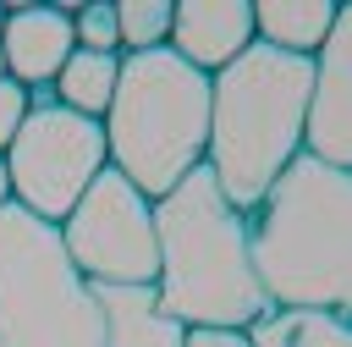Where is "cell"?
<instances>
[{"mask_svg":"<svg viewBox=\"0 0 352 347\" xmlns=\"http://www.w3.org/2000/svg\"><path fill=\"white\" fill-rule=\"evenodd\" d=\"M154 303L182 330H248L258 314H270L248 253V220L226 204L209 165L187 171L165 198H154Z\"/></svg>","mask_w":352,"mask_h":347,"instance_id":"1","label":"cell"},{"mask_svg":"<svg viewBox=\"0 0 352 347\" xmlns=\"http://www.w3.org/2000/svg\"><path fill=\"white\" fill-rule=\"evenodd\" d=\"M242 220L270 308L352 314V171L297 154Z\"/></svg>","mask_w":352,"mask_h":347,"instance_id":"2","label":"cell"},{"mask_svg":"<svg viewBox=\"0 0 352 347\" xmlns=\"http://www.w3.org/2000/svg\"><path fill=\"white\" fill-rule=\"evenodd\" d=\"M308 99H314V61L286 55L270 44H248L226 72L209 77V154L226 204L248 215L280 171L302 154L308 132Z\"/></svg>","mask_w":352,"mask_h":347,"instance_id":"3","label":"cell"},{"mask_svg":"<svg viewBox=\"0 0 352 347\" xmlns=\"http://www.w3.org/2000/svg\"><path fill=\"white\" fill-rule=\"evenodd\" d=\"M110 171H121L148 204L165 198L209 154V77L170 44L121 55V77L104 110Z\"/></svg>","mask_w":352,"mask_h":347,"instance_id":"4","label":"cell"},{"mask_svg":"<svg viewBox=\"0 0 352 347\" xmlns=\"http://www.w3.org/2000/svg\"><path fill=\"white\" fill-rule=\"evenodd\" d=\"M0 347H104L94 286L66 259L60 226L0 204Z\"/></svg>","mask_w":352,"mask_h":347,"instance_id":"5","label":"cell"},{"mask_svg":"<svg viewBox=\"0 0 352 347\" xmlns=\"http://www.w3.org/2000/svg\"><path fill=\"white\" fill-rule=\"evenodd\" d=\"M104 165H110L104 121H88V116H77V110H66L55 99L28 105V121L16 127L11 149H6L11 204H22L28 215L60 226Z\"/></svg>","mask_w":352,"mask_h":347,"instance_id":"6","label":"cell"},{"mask_svg":"<svg viewBox=\"0 0 352 347\" xmlns=\"http://www.w3.org/2000/svg\"><path fill=\"white\" fill-rule=\"evenodd\" d=\"M60 242L88 286H154L160 275L154 204L110 165L60 220Z\"/></svg>","mask_w":352,"mask_h":347,"instance_id":"7","label":"cell"},{"mask_svg":"<svg viewBox=\"0 0 352 347\" xmlns=\"http://www.w3.org/2000/svg\"><path fill=\"white\" fill-rule=\"evenodd\" d=\"M302 154L352 171V6H336V28L314 55V99Z\"/></svg>","mask_w":352,"mask_h":347,"instance_id":"8","label":"cell"},{"mask_svg":"<svg viewBox=\"0 0 352 347\" xmlns=\"http://www.w3.org/2000/svg\"><path fill=\"white\" fill-rule=\"evenodd\" d=\"M77 39H72V11L66 6H11L6 11V33H0V55H6V77L33 88H50L60 77V66L72 61Z\"/></svg>","mask_w":352,"mask_h":347,"instance_id":"9","label":"cell"},{"mask_svg":"<svg viewBox=\"0 0 352 347\" xmlns=\"http://www.w3.org/2000/svg\"><path fill=\"white\" fill-rule=\"evenodd\" d=\"M253 39V0H182L170 17V50L204 77L226 72Z\"/></svg>","mask_w":352,"mask_h":347,"instance_id":"10","label":"cell"},{"mask_svg":"<svg viewBox=\"0 0 352 347\" xmlns=\"http://www.w3.org/2000/svg\"><path fill=\"white\" fill-rule=\"evenodd\" d=\"M104 314V347H182L187 330L160 314L154 286H94Z\"/></svg>","mask_w":352,"mask_h":347,"instance_id":"11","label":"cell"},{"mask_svg":"<svg viewBox=\"0 0 352 347\" xmlns=\"http://www.w3.org/2000/svg\"><path fill=\"white\" fill-rule=\"evenodd\" d=\"M336 28V0H258L253 6V33L270 50L286 55H319V44Z\"/></svg>","mask_w":352,"mask_h":347,"instance_id":"12","label":"cell"},{"mask_svg":"<svg viewBox=\"0 0 352 347\" xmlns=\"http://www.w3.org/2000/svg\"><path fill=\"white\" fill-rule=\"evenodd\" d=\"M253 347H352V314L336 308H270L248 325Z\"/></svg>","mask_w":352,"mask_h":347,"instance_id":"13","label":"cell"},{"mask_svg":"<svg viewBox=\"0 0 352 347\" xmlns=\"http://www.w3.org/2000/svg\"><path fill=\"white\" fill-rule=\"evenodd\" d=\"M116 77H121V55H94V50H72V61L60 66V77L50 83L55 88V105L88 116V121H104L110 110V94H116Z\"/></svg>","mask_w":352,"mask_h":347,"instance_id":"14","label":"cell"},{"mask_svg":"<svg viewBox=\"0 0 352 347\" xmlns=\"http://www.w3.org/2000/svg\"><path fill=\"white\" fill-rule=\"evenodd\" d=\"M170 17H176V6H165V0H121V6H116L121 55L165 50V44H170Z\"/></svg>","mask_w":352,"mask_h":347,"instance_id":"15","label":"cell"},{"mask_svg":"<svg viewBox=\"0 0 352 347\" xmlns=\"http://www.w3.org/2000/svg\"><path fill=\"white\" fill-rule=\"evenodd\" d=\"M72 39H77V50H94V55H121L116 6H110V0H88V6H72Z\"/></svg>","mask_w":352,"mask_h":347,"instance_id":"16","label":"cell"},{"mask_svg":"<svg viewBox=\"0 0 352 347\" xmlns=\"http://www.w3.org/2000/svg\"><path fill=\"white\" fill-rule=\"evenodd\" d=\"M22 121H28V88L11 83V77H0V154L11 149V138H16Z\"/></svg>","mask_w":352,"mask_h":347,"instance_id":"17","label":"cell"},{"mask_svg":"<svg viewBox=\"0 0 352 347\" xmlns=\"http://www.w3.org/2000/svg\"><path fill=\"white\" fill-rule=\"evenodd\" d=\"M182 347H253L248 330H187Z\"/></svg>","mask_w":352,"mask_h":347,"instance_id":"18","label":"cell"},{"mask_svg":"<svg viewBox=\"0 0 352 347\" xmlns=\"http://www.w3.org/2000/svg\"><path fill=\"white\" fill-rule=\"evenodd\" d=\"M0 204H11V182H6V154H0Z\"/></svg>","mask_w":352,"mask_h":347,"instance_id":"19","label":"cell"},{"mask_svg":"<svg viewBox=\"0 0 352 347\" xmlns=\"http://www.w3.org/2000/svg\"><path fill=\"white\" fill-rule=\"evenodd\" d=\"M0 77H6V55H0Z\"/></svg>","mask_w":352,"mask_h":347,"instance_id":"20","label":"cell"},{"mask_svg":"<svg viewBox=\"0 0 352 347\" xmlns=\"http://www.w3.org/2000/svg\"><path fill=\"white\" fill-rule=\"evenodd\" d=\"M0 33H6V11H0Z\"/></svg>","mask_w":352,"mask_h":347,"instance_id":"21","label":"cell"}]
</instances>
